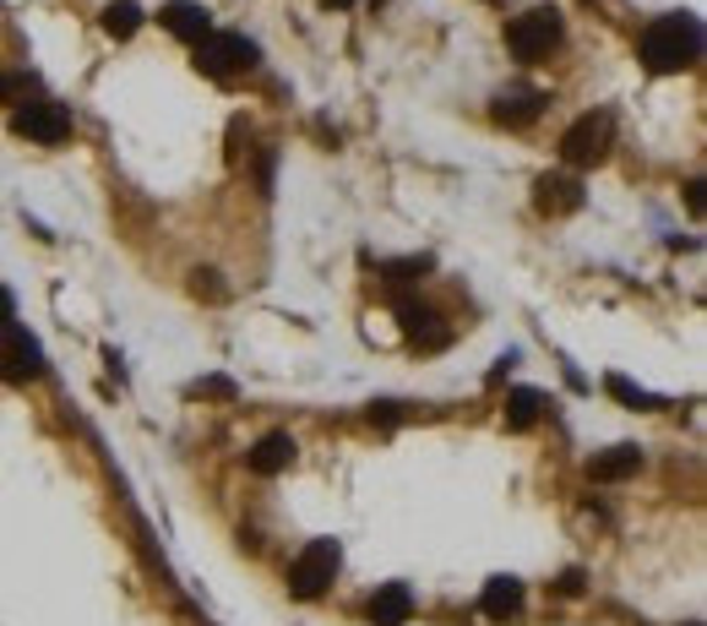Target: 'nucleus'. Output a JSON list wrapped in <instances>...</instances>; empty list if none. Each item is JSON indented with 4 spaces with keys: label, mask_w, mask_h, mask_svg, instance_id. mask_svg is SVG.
Here are the masks:
<instances>
[{
    "label": "nucleus",
    "mask_w": 707,
    "mask_h": 626,
    "mask_svg": "<svg viewBox=\"0 0 707 626\" xmlns=\"http://www.w3.org/2000/svg\"><path fill=\"white\" fill-rule=\"evenodd\" d=\"M637 55H642V66H648L653 77H675V71L697 66V55H703V16H692V11L653 16V22L642 27Z\"/></svg>",
    "instance_id": "nucleus-1"
},
{
    "label": "nucleus",
    "mask_w": 707,
    "mask_h": 626,
    "mask_svg": "<svg viewBox=\"0 0 707 626\" xmlns=\"http://www.w3.org/2000/svg\"><path fill=\"white\" fill-rule=\"evenodd\" d=\"M338 567H343V545H338V539H310V545L288 561V594H294V600H321L327 583L338 578Z\"/></svg>",
    "instance_id": "nucleus-2"
},
{
    "label": "nucleus",
    "mask_w": 707,
    "mask_h": 626,
    "mask_svg": "<svg viewBox=\"0 0 707 626\" xmlns=\"http://www.w3.org/2000/svg\"><path fill=\"white\" fill-rule=\"evenodd\" d=\"M615 148V115L609 110H588V115H577L571 126H566L561 137V158L571 169H588V163H604Z\"/></svg>",
    "instance_id": "nucleus-3"
},
{
    "label": "nucleus",
    "mask_w": 707,
    "mask_h": 626,
    "mask_svg": "<svg viewBox=\"0 0 707 626\" xmlns=\"http://www.w3.org/2000/svg\"><path fill=\"white\" fill-rule=\"evenodd\" d=\"M556 44H561V11H556V5H534V11L512 16V27H506V49H512L523 66L545 60Z\"/></svg>",
    "instance_id": "nucleus-4"
},
{
    "label": "nucleus",
    "mask_w": 707,
    "mask_h": 626,
    "mask_svg": "<svg viewBox=\"0 0 707 626\" xmlns=\"http://www.w3.org/2000/svg\"><path fill=\"white\" fill-rule=\"evenodd\" d=\"M44 371H49V360H44L38 338H33L27 327L5 321V327H0V382H11V387H27V382H38Z\"/></svg>",
    "instance_id": "nucleus-5"
},
{
    "label": "nucleus",
    "mask_w": 707,
    "mask_h": 626,
    "mask_svg": "<svg viewBox=\"0 0 707 626\" xmlns=\"http://www.w3.org/2000/svg\"><path fill=\"white\" fill-rule=\"evenodd\" d=\"M256 60H262V49L246 33H207L196 44V71H207V77H240Z\"/></svg>",
    "instance_id": "nucleus-6"
},
{
    "label": "nucleus",
    "mask_w": 707,
    "mask_h": 626,
    "mask_svg": "<svg viewBox=\"0 0 707 626\" xmlns=\"http://www.w3.org/2000/svg\"><path fill=\"white\" fill-rule=\"evenodd\" d=\"M11 132H16V137H27V143L55 148V143H66V137H71V110H66V104H55V99H33V104H22V110L11 115Z\"/></svg>",
    "instance_id": "nucleus-7"
},
{
    "label": "nucleus",
    "mask_w": 707,
    "mask_h": 626,
    "mask_svg": "<svg viewBox=\"0 0 707 626\" xmlns=\"http://www.w3.org/2000/svg\"><path fill=\"white\" fill-rule=\"evenodd\" d=\"M158 22H163L174 38H185V44H202V38L213 33V11H207L202 0H169V5L158 11Z\"/></svg>",
    "instance_id": "nucleus-8"
},
{
    "label": "nucleus",
    "mask_w": 707,
    "mask_h": 626,
    "mask_svg": "<svg viewBox=\"0 0 707 626\" xmlns=\"http://www.w3.org/2000/svg\"><path fill=\"white\" fill-rule=\"evenodd\" d=\"M534 202H539V213L566 218V213L582 207V180H577V174H545V180L534 185Z\"/></svg>",
    "instance_id": "nucleus-9"
},
{
    "label": "nucleus",
    "mask_w": 707,
    "mask_h": 626,
    "mask_svg": "<svg viewBox=\"0 0 707 626\" xmlns=\"http://www.w3.org/2000/svg\"><path fill=\"white\" fill-rule=\"evenodd\" d=\"M294 453H299V447H294V436H288V431H267V436L246 453V464H251V474L273 479V474H283L288 464H294Z\"/></svg>",
    "instance_id": "nucleus-10"
},
{
    "label": "nucleus",
    "mask_w": 707,
    "mask_h": 626,
    "mask_svg": "<svg viewBox=\"0 0 707 626\" xmlns=\"http://www.w3.org/2000/svg\"><path fill=\"white\" fill-rule=\"evenodd\" d=\"M414 616V594L409 583H381L376 600H370V626H403Z\"/></svg>",
    "instance_id": "nucleus-11"
},
{
    "label": "nucleus",
    "mask_w": 707,
    "mask_h": 626,
    "mask_svg": "<svg viewBox=\"0 0 707 626\" xmlns=\"http://www.w3.org/2000/svg\"><path fill=\"white\" fill-rule=\"evenodd\" d=\"M545 104H550V99H545V93H534V88H517V93H501V99H495V110H490V115H495V121H501V126H534V121H539V110H545Z\"/></svg>",
    "instance_id": "nucleus-12"
},
{
    "label": "nucleus",
    "mask_w": 707,
    "mask_h": 626,
    "mask_svg": "<svg viewBox=\"0 0 707 626\" xmlns=\"http://www.w3.org/2000/svg\"><path fill=\"white\" fill-rule=\"evenodd\" d=\"M479 611H484L490 622L517 616V611H523V583H517V578H506V572H501V578H490V583H484V594H479Z\"/></svg>",
    "instance_id": "nucleus-13"
},
{
    "label": "nucleus",
    "mask_w": 707,
    "mask_h": 626,
    "mask_svg": "<svg viewBox=\"0 0 707 626\" xmlns=\"http://www.w3.org/2000/svg\"><path fill=\"white\" fill-rule=\"evenodd\" d=\"M642 469V447H631V442H620V447H609V453H598L588 474L598 479V485H615V479H631V474Z\"/></svg>",
    "instance_id": "nucleus-14"
},
{
    "label": "nucleus",
    "mask_w": 707,
    "mask_h": 626,
    "mask_svg": "<svg viewBox=\"0 0 707 626\" xmlns=\"http://www.w3.org/2000/svg\"><path fill=\"white\" fill-rule=\"evenodd\" d=\"M398 321H403L409 343H420V349H441V343H446V332L435 327L441 316L430 311V306H414V300H403V306H398Z\"/></svg>",
    "instance_id": "nucleus-15"
},
{
    "label": "nucleus",
    "mask_w": 707,
    "mask_h": 626,
    "mask_svg": "<svg viewBox=\"0 0 707 626\" xmlns=\"http://www.w3.org/2000/svg\"><path fill=\"white\" fill-rule=\"evenodd\" d=\"M539 414H545V398H539L534 387H517V392L506 398V425H512V431H528Z\"/></svg>",
    "instance_id": "nucleus-16"
},
{
    "label": "nucleus",
    "mask_w": 707,
    "mask_h": 626,
    "mask_svg": "<svg viewBox=\"0 0 707 626\" xmlns=\"http://www.w3.org/2000/svg\"><path fill=\"white\" fill-rule=\"evenodd\" d=\"M137 27H141V5H137V0H110V5H104V33L132 38Z\"/></svg>",
    "instance_id": "nucleus-17"
},
{
    "label": "nucleus",
    "mask_w": 707,
    "mask_h": 626,
    "mask_svg": "<svg viewBox=\"0 0 707 626\" xmlns=\"http://www.w3.org/2000/svg\"><path fill=\"white\" fill-rule=\"evenodd\" d=\"M604 392H609V398H620V403H631V409H659V398H653V392H642V387H631L626 376H604Z\"/></svg>",
    "instance_id": "nucleus-18"
},
{
    "label": "nucleus",
    "mask_w": 707,
    "mask_h": 626,
    "mask_svg": "<svg viewBox=\"0 0 707 626\" xmlns=\"http://www.w3.org/2000/svg\"><path fill=\"white\" fill-rule=\"evenodd\" d=\"M430 268H435L430 257H403V262H387L381 273H387V284H420Z\"/></svg>",
    "instance_id": "nucleus-19"
},
{
    "label": "nucleus",
    "mask_w": 707,
    "mask_h": 626,
    "mask_svg": "<svg viewBox=\"0 0 707 626\" xmlns=\"http://www.w3.org/2000/svg\"><path fill=\"white\" fill-rule=\"evenodd\" d=\"M191 392H196V398H235V382H229V376H202Z\"/></svg>",
    "instance_id": "nucleus-20"
},
{
    "label": "nucleus",
    "mask_w": 707,
    "mask_h": 626,
    "mask_svg": "<svg viewBox=\"0 0 707 626\" xmlns=\"http://www.w3.org/2000/svg\"><path fill=\"white\" fill-rule=\"evenodd\" d=\"M370 420H381V425H398V420H403V403L381 398V403H370Z\"/></svg>",
    "instance_id": "nucleus-21"
},
{
    "label": "nucleus",
    "mask_w": 707,
    "mask_h": 626,
    "mask_svg": "<svg viewBox=\"0 0 707 626\" xmlns=\"http://www.w3.org/2000/svg\"><path fill=\"white\" fill-rule=\"evenodd\" d=\"M22 93H27V82H22V77H11V71H0V99H5V104H16Z\"/></svg>",
    "instance_id": "nucleus-22"
},
{
    "label": "nucleus",
    "mask_w": 707,
    "mask_h": 626,
    "mask_svg": "<svg viewBox=\"0 0 707 626\" xmlns=\"http://www.w3.org/2000/svg\"><path fill=\"white\" fill-rule=\"evenodd\" d=\"M686 202H692V213H703L707 196H703V180H692V191H686Z\"/></svg>",
    "instance_id": "nucleus-23"
},
{
    "label": "nucleus",
    "mask_w": 707,
    "mask_h": 626,
    "mask_svg": "<svg viewBox=\"0 0 707 626\" xmlns=\"http://www.w3.org/2000/svg\"><path fill=\"white\" fill-rule=\"evenodd\" d=\"M5 321H16V311H11V295L0 289V327H5Z\"/></svg>",
    "instance_id": "nucleus-24"
},
{
    "label": "nucleus",
    "mask_w": 707,
    "mask_h": 626,
    "mask_svg": "<svg viewBox=\"0 0 707 626\" xmlns=\"http://www.w3.org/2000/svg\"><path fill=\"white\" fill-rule=\"evenodd\" d=\"M321 5H338V11H343V5H354V0H321Z\"/></svg>",
    "instance_id": "nucleus-25"
},
{
    "label": "nucleus",
    "mask_w": 707,
    "mask_h": 626,
    "mask_svg": "<svg viewBox=\"0 0 707 626\" xmlns=\"http://www.w3.org/2000/svg\"><path fill=\"white\" fill-rule=\"evenodd\" d=\"M686 626H697V622H686Z\"/></svg>",
    "instance_id": "nucleus-26"
}]
</instances>
